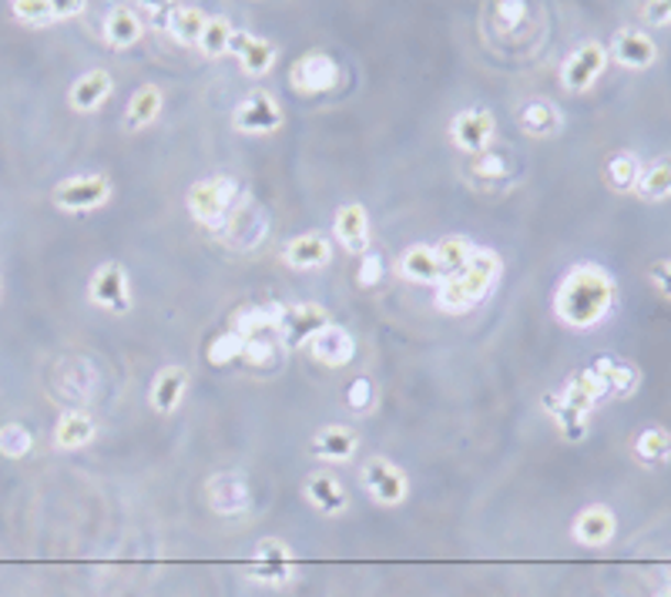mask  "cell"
I'll return each instance as SVG.
<instances>
[{"mask_svg":"<svg viewBox=\"0 0 671 597\" xmlns=\"http://www.w3.org/2000/svg\"><path fill=\"white\" fill-rule=\"evenodd\" d=\"M615 306H618V283L597 262L574 265V269H568V276L561 279V286L554 289L558 322L568 329H578V333L601 325L615 312Z\"/></svg>","mask_w":671,"mask_h":597,"instance_id":"cell-1","label":"cell"},{"mask_svg":"<svg viewBox=\"0 0 671 597\" xmlns=\"http://www.w3.org/2000/svg\"><path fill=\"white\" fill-rule=\"evenodd\" d=\"M604 400H608V389H604V383L597 379V373L591 366H584L574 376H568V383L561 389L544 396V410L568 443H581L587 436L594 407Z\"/></svg>","mask_w":671,"mask_h":597,"instance_id":"cell-2","label":"cell"},{"mask_svg":"<svg viewBox=\"0 0 671 597\" xmlns=\"http://www.w3.org/2000/svg\"><path fill=\"white\" fill-rule=\"evenodd\" d=\"M501 273H504L501 255L494 248H477L474 258L466 262V269H460L457 276H450L437 286V309L450 312V316L470 312L494 292Z\"/></svg>","mask_w":671,"mask_h":597,"instance_id":"cell-3","label":"cell"},{"mask_svg":"<svg viewBox=\"0 0 671 597\" xmlns=\"http://www.w3.org/2000/svg\"><path fill=\"white\" fill-rule=\"evenodd\" d=\"M239 202H242L239 185L229 175H216V178H206V181H195L188 188V195H185L188 215L198 225L212 229V232H222V225L229 222V215L235 212Z\"/></svg>","mask_w":671,"mask_h":597,"instance_id":"cell-4","label":"cell"},{"mask_svg":"<svg viewBox=\"0 0 671 597\" xmlns=\"http://www.w3.org/2000/svg\"><path fill=\"white\" fill-rule=\"evenodd\" d=\"M114 195V181L105 172H85V175H72L54 185L51 198L54 206L67 215H85V212H98L111 202Z\"/></svg>","mask_w":671,"mask_h":597,"instance_id":"cell-5","label":"cell"},{"mask_svg":"<svg viewBox=\"0 0 671 597\" xmlns=\"http://www.w3.org/2000/svg\"><path fill=\"white\" fill-rule=\"evenodd\" d=\"M245 577L258 581L265 587H286L296 577V557L293 548L279 538H262L252 548V557L245 561Z\"/></svg>","mask_w":671,"mask_h":597,"instance_id":"cell-6","label":"cell"},{"mask_svg":"<svg viewBox=\"0 0 671 597\" xmlns=\"http://www.w3.org/2000/svg\"><path fill=\"white\" fill-rule=\"evenodd\" d=\"M88 302L101 312L124 316L131 312V276L121 262H101L88 279Z\"/></svg>","mask_w":671,"mask_h":597,"instance_id":"cell-7","label":"cell"},{"mask_svg":"<svg viewBox=\"0 0 671 597\" xmlns=\"http://www.w3.org/2000/svg\"><path fill=\"white\" fill-rule=\"evenodd\" d=\"M289 88L296 95H329L340 88V64L326 51H306L293 60Z\"/></svg>","mask_w":671,"mask_h":597,"instance_id":"cell-8","label":"cell"},{"mask_svg":"<svg viewBox=\"0 0 671 597\" xmlns=\"http://www.w3.org/2000/svg\"><path fill=\"white\" fill-rule=\"evenodd\" d=\"M494 135H497V118L491 108H481V104L457 111V118L450 121V142L457 145V152L470 158L494 148Z\"/></svg>","mask_w":671,"mask_h":597,"instance_id":"cell-9","label":"cell"},{"mask_svg":"<svg viewBox=\"0 0 671 597\" xmlns=\"http://www.w3.org/2000/svg\"><path fill=\"white\" fill-rule=\"evenodd\" d=\"M604 68H608V47H604L601 41H584L581 47H574L564 57V64H561V85L571 95H584V91H591L601 81Z\"/></svg>","mask_w":671,"mask_h":597,"instance_id":"cell-10","label":"cell"},{"mask_svg":"<svg viewBox=\"0 0 671 597\" xmlns=\"http://www.w3.org/2000/svg\"><path fill=\"white\" fill-rule=\"evenodd\" d=\"M360 480H363L370 500L380 504V507H399L403 500L410 497V477L403 474L396 463L386 460V456H370L363 463Z\"/></svg>","mask_w":671,"mask_h":597,"instance_id":"cell-11","label":"cell"},{"mask_svg":"<svg viewBox=\"0 0 671 597\" xmlns=\"http://www.w3.org/2000/svg\"><path fill=\"white\" fill-rule=\"evenodd\" d=\"M283 108L268 91H249L232 111V124L242 135H273L283 128Z\"/></svg>","mask_w":671,"mask_h":597,"instance_id":"cell-12","label":"cell"},{"mask_svg":"<svg viewBox=\"0 0 671 597\" xmlns=\"http://www.w3.org/2000/svg\"><path fill=\"white\" fill-rule=\"evenodd\" d=\"M608 60H615L618 68H625V71H648L651 64L658 60V41L641 27H622L612 37Z\"/></svg>","mask_w":671,"mask_h":597,"instance_id":"cell-13","label":"cell"},{"mask_svg":"<svg viewBox=\"0 0 671 597\" xmlns=\"http://www.w3.org/2000/svg\"><path fill=\"white\" fill-rule=\"evenodd\" d=\"M206 500L219 517H242L252 507V490L245 474L239 471H222L216 477H209L206 484Z\"/></svg>","mask_w":671,"mask_h":597,"instance_id":"cell-14","label":"cell"},{"mask_svg":"<svg viewBox=\"0 0 671 597\" xmlns=\"http://www.w3.org/2000/svg\"><path fill=\"white\" fill-rule=\"evenodd\" d=\"M309 356L319 363V366H326V369H343V366H350L353 360H356V336L350 333L346 325H336V322H329V325H322L319 333L309 340Z\"/></svg>","mask_w":671,"mask_h":597,"instance_id":"cell-15","label":"cell"},{"mask_svg":"<svg viewBox=\"0 0 671 597\" xmlns=\"http://www.w3.org/2000/svg\"><path fill=\"white\" fill-rule=\"evenodd\" d=\"M618 534V517L608 504L584 507L571 523V541L581 548H608Z\"/></svg>","mask_w":671,"mask_h":597,"instance_id":"cell-16","label":"cell"},{"mask_svg":"<svg viewBox=\"0 0 671 597\" xmlns=\"http://www.w3.org/2000/svg\"><path fill=\"white\" fill-rule=\"evenodd\" d=\"M322 325H329V312L319 302H296L283 309L279 336L286 340L289 350H306Z\"/></svg>","mask_w":671,"mask_h":597,"instance_id":"cell-17","label":"cell"},{"mask_svg":"<svg viewBox=\"0 0 671 597\" xmlns=\"http://www.w3.org/2000/svg\"><path fill=\"white\" fill-rule=\"evenodd\" d=\"M229 54L239 57V68L249 75V78H265L268 71L276 68L279 60V47L268 41V37H255L249 31H235L232 34V47Z\"/></svg>","mask_w":671,"mask_h":597,"instance_id":"cell-18","label":"cell"},{"mask_svg":"<svg viewBox=\"0 0 671 597\" xmlns=\"http://www.w3.org/2000/svg\"><path fill=\"white\" fill-rule=\"evenodd\" d=\"M332 235L340 242L343 252L350 255H366L370 252V212L366 206L360 202H346L336 209V219H332Z\"/></svg>","mask_w":671,"mask_h":597,"instance_id":"cell-19","label":"cell"},{"mask_svg":"<svg viewBox=\"0 0 671 597\" xmlns=\"http://www.w3.org/2000/svg\"><path fill=\"white\" fill-rule=\"evenodd\" d=\"M88 4L85 0H14L11 14L28 27H47L67 18H78Z\"/></svg>","mask_w":671,"mask_h":597,"instance_id":"cell-20","label":"cell"},{"mask_svg":"<svg viewBox=\"0 0 671 597\" xmlns=\"http://www.w3.org/2000/svg\"><path fill=\"white\" fill-rule=\"evenodd\" d=\"M283 258H286L289 269H299V273L326 269V265L332 262V242L322 232H302V235L286 242Z\"/></svg>","mask_w":671,"mask_h":597,"instance_id":"cell-21","label":"cell"},{"mask_svg":"<svg viewBox=\"0 0 671 597\" xmlns=\"http://www.w3.org/2000/svg\"><path fill=\"white\" fill-rule=\"evenodd\" d=\"M283 302H258V306H242L232 319V333L249 340H265L279 333V322H283Z\"/></svg>","mask_w":671,"mask_h":597,"instance_id":"cell-22","label":"cell"},{"mask_svg":"<svg viewBox=\"0 0 671 597\" xmlns=\"http://www.w3.org/2000/svg\"><path fill=\"white\" fill-rule=\"evenodd\" d=\"M114 91V78L105 68H91L85 75H78L72 81V91H67V104H72L78 114H95Z\"/></svg>","mask_w":671,"mask_h":597,"instance_id":"cell-23","label":"cell"},{"mask_svg":"<svg viewBox=\"0 0 671 597\" xmlns=\"http://www.w3.org/2000/svg\"><path fill=\"white\" fill-rule=\"evenodd\" d=\"M188 393V369L185 366H162L152 379V389H148V403L155 413L162 417H172L182 400Z\"/></svg>","mask_w":671,"mask_h":597,"instance_id":"cell-24","label":"cell"},{"mask_svg":"<svg viewBox=\"0 0 671 597\" xmlns=\"http://www.w3.org/2000/svg\"><path fill=\"white\" fill-rule=\"evenodd\" d=\"M302 494H306V500H309L319 513H326V517H336V513H346V510H350V494H346V487L336 480L329 471H316L312 477H306Z\"/></svg>","mask_w":671,"mask_h":597,"instance_id":"cell-25","label":"cell"},{"mask_svg":"<svg viewBox=\"0 0 671 597\" xmlns=\"http://www.w3.org/2000/svg\"><path fill=\"white\" fill-rule=\"evenodd\" d=\"M396 273H399V279H407L414 286H433L437 289L443 283L433 245H410L396 258Z\"/></svg>","mask_w":671,"mask_h":597,"instance_id":"cell-26","label":"cell"},{"mask_svg":"<svg viewBox=\"0 0 671 597\" xmlns=\"http://www.w3.org/2000/svg\"><path fill=\"white\" fill-rule=\"evenodd\" d=\"M594 373L601 376L604 389H608V400H625V396H635L641 386V369L628 360L618 356H601L591 363Z\"/></svg>","mask_w":671,"mask_h":597,"instance_id":"cell-27","label":"cell"},{"mask_svg":"<svg viewBox=\"0 0 671 597\" xmlns=\"http://www.w3.org/2000/svg\"><path fill=\"white\" fill-rule=\"evenodd\" d=\"M517 124L530 139H554V135H561V128H564V114H561V108L554 101L534 98L517 111Z\"/></svg>","mask_w":671,"mask_h":597,"instance_id":"cell-28","label":"cell"},{"mask_svg":"<svg viewBox=\"0 0 671 597\" xmlns=\"http://www.w3.org/2000/svg\"><path fill=\"white\" fill-rule=\"evenodd\" d=\"M309 450H312V456H319L326 463H350L360 450V436H356V430H350L343 423H332L312 436Z\"/></svg>","mask_w":671,"mask_h":597,"instance_id":"cell-29","label":"cell"},{"mask_svg":"<svg viewBox=\"0 0 671 597\" xmlns=\"http://www.w3.org/2000/svg\"><path fill=\"white\" fill-rule=\"evenodd\" d=\"M142 34H145V24H142L139 14H134V8H128V4L111 8L108 18H105V24H101V37H105V44H108L111 51H128V47H134V44L142 41Z\"/></svg>","mask_w":671,"mask_h":597,"instance_id":"cell-30","label":"cell"},{"mask_svg":"<svg viewBox=\"0 0 671 597\" xmlns=\"http://www.w3.org/2000/svg\"><path fill=\"white\" fill-rule=\"evenodd\" d=\"M98 436V420L85 410H67L54 423V443L57 450H85Z\"/></svg>","mask_w":671,"mask_h":597,"instance_id":"cell-31","label":"cell"},{"mask_svg":"<svg viewBox=\"0 0 671 597\" xmlns=\"http://www.w3.org/2000/svg\"><path fill=\"white\" fill-rule=\"evenodd\" d=\"M206 21H209V14L201 11V8H195V4H175V8H168L165 31H168L172 41H178L182 47H198L201 31H206Z\"/></svg>","mask_w":671,"mask_h":597,"instance_id":"cell-32","label":"cell"},{"mask_svg":"<svg viewBox=\"0 0 671 597\" xmlns=\"http://www.w3.org/2000/svg\"><path fill=\"white\" fill-rule=\"evenodd\" d=\"M162 111H165V91L158 85H142L128 101L124 124H128V131H142V128L155 124L162 118Z\"/></svg>","mask_w":671,"mask_h":597,"instance_id":"cell-33","label":"cell"},{"mask_svg":"<svg viewBox=\"0 0 671 597\" xmlns=\"http://www.w3.org/2000/svg\"><path fill=\"white\" fill-rule=\"evenodd\" d=\"M219 239L232 248H252L262 239V219L249 202H239L235 212L229 215V222L222 225Z\"/></svg>","mask_w":671,"mask_h":597,"instance_id":"cell-34","label":"cell"},{"mask_svg":"<svg viewBox=\"0 0 671 597\" xmlns=\"http://www.w3.org/2000/svg\"><path fill=\"white\" fill-rule=\"evenodd\" d=\"M635 195L641 198V202H668L671 198V155H661L641 168Z\"/></svg>","mask_w":671,"mask_h":597,"instance_id":"cell-35","label":"cell"},{"mask_svg":"<svg viewBox=\"0 0 671 597\" xmlns=\"http://www.w3.org/2000/svg\"><path fill=\"white\" fill-rule=\"evenodd\" d=\"M635 460L645 463V467H664L671 460V430L664 427H645L638 436H635V446H631Z\"/></svg>","mask_w":671,"mask_h":597,"instance_id":"cell-36","label":"cell"},{"mask_svg":"<svg viewBox=\"0 0 671 597\" xmlns=\"http://www.w3.org/2000/svg\"><path fill=\"white\" fill-rule=\"evenodd\" d=\"M641 158L635 152H615L608 162H604V181H608L612 191L618 195H631L638 178H641Z\"/></svg>","mask_w":671,"mask_h":597,"instance_id":"cell-37","label":"cell"},{"mask_svg":"<svg viewBox=\"0 0 671 597\" xmlns=\"http://www.w3.org/2000/svg\"><path fill=\"white\" fill-rule=\"evenodd\" d=\"M433 252H437V262H440L443 279H450V276H457L460 269H466V262L474 258L477 245L470 242L466 235H447V239H440V242L433 245Z\"/></svg>","mask_w":671,"mask_h":597,"instance_id":"cell-38","label":"cell"},{"mask_svg":"<svg viewBox=\"0 0 671 597\" xmlns=\"http://www.w3.org/2000/svg\"><path fill=\"white\" fill-rule=\"evenodd\" d=\"M466 172H470V178H474V181L491 185V188L504 185V181L514 175L510 158H507L504 152H497V148H487V152L474 155V158H470V168H466Z\"/></svg>","mask_w":671,"mask_h":597,"instance_id":"cell-39","label":"cell"},{"mask_svg":"<svg viewBox=\"0 0 671 597\" xmlns=\"http://www.w3.org/2000/svg\"><path fill=\"white\" fill-rule=\"evenodd\" d=\"M232 34H235L232 21L222 18V14H216V18L206 21V31H201L198 51L206 54V57H222V54H229V47H232Z\"/></svg>","mask_w":671,"mask_h":597,"instance_id":"cell-40","label":"cell"},{"mask_svg":"<svg viewBox=\"0 0 671 597\" xmlns=\"http://www.w3.org/2000/svg\"><path fill=\"white\" fill-rule=\"evenodd\" d=\"M31 450H34V433H31L24 423L8 420L4 427H0V456H8V460H24Z\"/></svg>","mask_w":671,"mask_h":597,"instance_id":"cell-41","label":"cell"},{"mask_svg":"<svg viewBox=\"0 0 671 597\" xmlns=\"http://www.w3.org/2000/svg\"><path fill=\"white\" fill-rule=\"evenodd\" d=\"M242 350H245V340H242V336H235L232 329H229V333H219V336L209 343L206 356H209V363H212V366H229V363L242 360Z\"/></svg>","mask_w":671,"mask_h":597,"instance_id":"cell-42","label":"cell"},{"mask_svg":"<svg viewBox=\"0 0 671 597\" xmlns=\"http://www.w3.org/2000/svg\"><path fill=\"white\" fill-rule=\"evenodd\" d=\"M356 279H360V286L363 289H376L383 279H386V258L380 255V252H366V255H360V273H356Z\"/></svg>","mask_w":671,"mask_h":597,"instance_id":"cell-43","label":"cell"},{"mask_svg":"<svg viewBox=\"0 0 671 597\" xmlns=\"http://www.w3.org/2000/svg\"><path fill=\"white\" fill-rule=\"evenodd\" d=\"M373 403H376V386H373L366 376L353 379V383H350V389H346V407H350V410H356V413H370V410H373Z\"/></svg>","mask_w":671,"mask_h":597,"instance_id":"cell-44","label":"cell"},{"mask_svg":"<svg viewBox=\"0 0 671 597\" xmlns=\"http://www.w3.org/2000/svg\"><path fill=\"white\" fill-rule=\"evenodd\" d=\"M524 18H527V4H524V0H504V4H497L494 24H497V31L510 34V31L520 27Z\"/></svg>","mask_w":671,"mask_h":597,"instance_id":"cell-45","label":"cell"},{"mask_svg":"<svg viewBox=\"0 0 671 597\" xmlns=\"http://www.w3.org/2000/svg\"><path fill=\"white\" fill-rule=\"evenodd\" d=\"M648 279H651V286H654L658 296L671 299V258L654 262V265H651V273H648Z\"/></svg>","mask_w":671,"mask_h":597,"instance_id":"cell-46","label":"cell"},{"mask_svg":"<svg viewBox=\"0 0 671 597\" xmlns=\"http://www.w3.org/2000/svg\"><path fill=\"white\" fill-rule=\"evenodd\" d=\"M641 18L648 24H658V27L671 24V0H651V4L641 8Z\"/></svg>","mask_w":671,"mask_h":597,"instance_id":"cell-47","label":"cell"},{"mask_svg":"<svg viewBox=\"0 0 671 597\" xmlns=\"http://www.w3.org/2000/svg\"><path fill=\"white\" fill-rule=\"evenodd\" d=\"M268 356H273V346H268V336H265V340H249L245 350H242V360L252 363V366L268 363Z\"/></svg>","mask_w":671,"mask_h":597,"instance_id":"cell-48","label":"cell"},{"mask_svg":"<svg viewBox=\"0 0 671 597\" xmlns=\"http://www.w3.org/2000/svg\"><path fill=\"white\" fill-rule=\"evenodd\" d=\"M658 597H671V587H664V590H661Z\"/></svg>","mask_w":671,"mask_h":597,"instance_id":"cell-49","label":"cell"}]
</instances>
